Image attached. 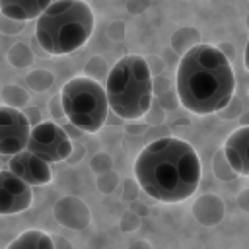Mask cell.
I'll list each match as a JSON object with an SVG mask.
<instances>
[{
	"instance_id": "1",
	"label": "cell",
	"mask_w": 249,
	"mask_h": 249,
	"mask_svg": "<svg viewBox=\"0 0 249 249\" xmlns=\"http://www.w3.org/2000/svg\"><path fill=\"white\" fill-rule=\"evenodd\" d=\"M134 177L148 196L160 202H181L200 183V160L187 140L165 136L138 154Z\"/></svg>"
},
{
	"instance_id": "2",
	"label": "cell",
	"mask_w": 249,
	"mask_h": 249,
	"mask_svg": "<svg viewBox=\"0 0 249 249\" xmlns=\"http://www.w3.org/2000/svg\"><path fill=\"white\" fill-rule=\"evenodd\" d=\"M175 89L181 105L195 115L222 111L235 91V76L230 58L220 47L200 43L189 49L175 74Z\"/></svg>"
},
{
	"instance_id": "3",
	"label": "cell",
	"mask_w": 249,
	"mask_h": 249,
	"mask_svg": "<svg viewBox=\"0 0 249 249\" xmlns=\"http://www.w3.org/2000/svg\"><path fill=\"white\" fill-rule=\"evenodd\" d=\"M93 31V12L82 0L53 2L35 23V37L43 51L54 56L82 49Z\"/></svg>"
},
{
	"instance_id": "4",
	"label": "cell",
	"mask_w": 249,
	"mask_h": 249,
	"mask_svg": "<svg viewBox=\"0 0 249 249\" xmlns=\"http://www.w3.org/2000/svg\"><path fill=\"white\" fill-rule=\"evenodd\" d=\"M107 101L115 115L126 121L140 119L152 105V72L148 62L138 54L119 58L107 74Z\"/></svg>"
},
{
	"instance_id": "5",
	"label": "cell",
	"mask_w": 249,
	"mask_h": 249,
	"mask_svg": "<svg viewBox=\"0 0 249 249\" xmlns=\"http://www.w3.org/2000/svg\"><path fill=\"white\" fill-rule=\"evenodd\" d=\"M60 103L66 119L84 132H97L107 119L109 101L105 88L88 78H72L60 89Z\"/></svg>"
},
{
	"instance_id": "6",
	"label": "cell",
	"mask_w": 249,
	"mask_h": 249,
	"mask_svg": "<svg viewBox=\"0 0 249 249\" xmlns=\"http://www.w3.org/2000/svg\"><path fill=\"white\" fill-rule=\"evenodd\" d=\"M27 152L39 156L47 163H56L72 154V142L54 121H41L31 130Z\"/></svg>"
},
{
	"instance_id": "7",
	"label": "cell",
	"mask_w": 249,
	"mask_h": 249,
	"mask_svg": "<svg viewBox=\"0 0 249 249\" xmlns=\"http://www.w3.org/2000/svg\"><path fill=\"white\" fill-rule=\"evenodd\" d=\"M31 124L25 113L16 107L2 105L0 107V154L2 156H18L27 150Z\"/></svg>"
},
{
	"instance_id": "8",
	"label": "cell",
	"mask_w": 249,
	"mask_h": 249,
	"mask_svg": "<svg viewBox=\"0 0 249 249\" xmlns=\"http://www.w3.org/2000/svg\"><path fill=\"white\" fill-rule=\"evenodd\" d=\"M31 206V187L18 179L10 169L0 173V214L10 216Z\"/></svg>"
},
{
	"instance_id": "9",
	"label": "cell",
	"mask_w": 249,
	"mask_h": 249,
	"mask_svg": "<svg viewBox=\"0 0 249 249\" xmlns=\"http://www.w3.org/2000/svg\"><path fill=\"white\" fill-rule=\"evenodd\" d=\"M8 169L18 179L27 183L29 187H41V185L51 183V179H53V171H51L49 163L45 160H41L39 156L27 152V150L10 158Z\"/></svg>"
},
{
	"instance_id": "10",
	"label": "cell",
	"mask_w": 249,
	"mask_h": 249,
	"mask_svg": "<svg viewBox=\"0 0 249 249\" xmlns=\"http://www.w3.org/2000/svg\"><path fill=\"white\" fill-rule=\"evenodd\" d=\"M224 156L235 173L249 175V126L237 128L226 138Z\"/></svg>"
},
{
	"instance_id": "11",
	"label": "cell",
	"mask_w": 249,
	"mask_h": 249,
	"mask_svg": "<svg viewBox=\"0 0 249 249\" xmlns=\"http://www.w3.org/2000/svg\"><path fill=\"white\" fill-rule=\"evenodd\" d=\"M51 4V0H0V12L8 19L27 21L33 18L39 19Z\"/></svg>"
},
{
	"instance_id": "12",
	"label": "cell",
	"mask_w": 249,
	"mask_h": 249,
	"mask_svg": "<svg viewBox=\"0 0 249 249\" xmlns=\"http://www.w3.org/2000/svg\"><path fill=\"white\" fill-rule=\"evenodd\" d=\"M6 249H54V243L51 235L41 230H25Z\"/></svg>"
},
{
	"instance_id": "13",
	"label": "cell",
	"mask_w": 249,
	"mask_h": 249,
	"mask_svg": "<svg viewBox=\"0 0 249 249\" xmlns=\"http://www.w3.org/2000/svg\"><path fill=\"white\" fill-rule=\"evenodd\" d=\"M195 206H202V208H204V212L196 216L198 222H202V224H216V222L222 220L224 204H222V200H220L218 196H214V195H206V196L198 198Z\"/></svg>"
},
{
	"instance_id": "14",
	"label": "cell",
	"mask_w": 249,
	"mask_h": 249,
	"mask_svg": "<svg viewBox=\"0 0 249 249\" xmlns=\"http://www.w3.org/2000/svg\"><path fill=\"white\" fill-rule=\"evenodd\" d=\"M243 64H245V68L249 70V39H247V45H245V53H243Z\"/></svg>"
}]
</instances>
